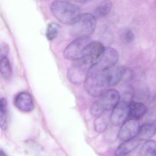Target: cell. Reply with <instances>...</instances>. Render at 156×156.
Wrapping results in <instances>:
<instances>
[{
	"mask_svg": "<svg viewBox=\"0 0 156 156\" xmlns=\"http://www.w3.org/2000/svg\"><path fill=\"white\" fill-rule=\"evenodd\" d=\"M153 102H154V104L155 105H156V94H155V96H154V98H153Z\"/></svg>",
	"mask_w": 156,
	"mask_h": 156,
	"instance_id": "26",
	"label": "cell"
},
{
	"mask_svg": "<svg viewBox=\"0 0 156 156\" xmlns=\"http://www.w3.org/2000/svg\"><path fill=\"white\" fill-rule=\"evenodd\" d=\"M71 25L70 32L74 37L76 39L89 38L94 31L96 19L93 14H82Z\"/></svg>",
	"mask_w": 156,
	"mask_h": 156,
	"instance_id": "3",
	"label": "cell"
},
{
	"mask_svg": "<svg viewBox=\"0 0 156 156\" xmlns=\"http://www.w3.org/2000/svg\"><path fill=\"white\" fill-rule=\"evenodd\" d=\"M126 71L125 67L120 66L107 69V78L109 87L117 84L122 80Z\"/></svg>",
	"mask_w": 156,
	"mask_h": 156,
	"instance_id": "12",
	"label": "cell"
},
{
	"mask_svg": "<svg viewBox=\"0 0 156 156\" xmlns=\"http://www.w3.org/2000/svg\"><path fill=\"white\" fill-rule=\"evenodd\" d=\"M52 14L59 21L71 25L81 15L80 7L64 1L53 2L50 7Z\"/></svg>",
	"mask_w": 156,
	"mask_h": 156,
	"instance_id": "2",
	"label": "cell"
},
{
	"mask_svg": "<svg viewBox=\"0 0 156 156\" xmlns=\"http://www.w3.org/2000/svg\"><path fill=\"white\" fill-rule=\"evenodd\" d=\"M14 105L22 112H29L34 108V103L32 97L27 92H21L15 96Z\"/></svg>",
	"mask_w": 156,
	"mask_h": 156,
	"instance_id": "11",
	"label": "cell"
},
{
	"mask_svg": "<svg viewBox=\"0 0 156 156\" xmlns=\"http://www.w3.org/2000/svg\"><path fill=\"white\" fill-rule=\"evenodd\" d=\"M106 70L101 68L97 64L92 66L89 69L84 83V87L91 96L100 97L109 90Z\"/></svg>",
	"mask_w": 156,
	"mask_h": 156,
	"instance_id": "1",
	"label": "cell"
},
{
	"mask_svg": "<svg viewBox=\"0 0 156 156\" xmlns=\"http://www.w3.org/2000/svg\"><path fill=\"white\" fill-rule=\"evenodd\" d=\"M59 32V27L56 23H49L46 30V36L49 41H52L57 37Z\"/></svg>",
	"mask_w": 156,
	"mask_h": 156,
	"instance_id": "20",
	"label": "cell"
},
{
	"mask_svg": "<svg viewBox=\"0 0 156 156\" xmlns=\"http://www.w3.org/2000/svg\"><path fill=\"white\" fill-rule=\"evenodd\" d=\"M140 128L139 123L136 119H131L126 120L119 131V138L124 141L133 139L138 134Z\"/></svg>",
	"mask_w": 156,
	"mask_h": 156,
	"instance_id": "7",
	"label": "cell"
},
{
	"mask_svg": "<svg viewBox=\"0 0 156 156\" xmlns=\"http://www.w3.org/2000/svg\"><path fill=\"white\" fill-rule=\"evenodd\" d=\"M9 48L7 44L3 43L1 46V57L6 56L9 53Z\"/></svg>",
	"mask_w": 156,
	"mask_h": 156,
	"instance_id": "24",
	"label": "cell"
},
{
	"mask_svg": "<svg viewBox=\"0 0 156 156\" xmlns=\"http://www.w3.org/2000/svg\"><path fill=\"white\" fill-rule=\"evenodd\" d=\"M91 41L89 38H78L70 43L65 49V58L73 62L81 60L88 44Z\"/></svg>",
	"mask_w": 156,
	"mask_h": 156,
	"instance_id": "4",
	"label": "cell"
},
{
	"mask_svg": "<svg viewBox=\"0 0 156 156\" xmlns=\"http://www.w3.org/2000/svg\"><path fill=\"white\" fill-rule=\"evenodd\" d=\"M105 50L104 45L100 42L91 41L87 46L83 56L81 60L84 61L91 67L100 60Z\"/></svg>",
	"mask_w": 156,
	"mask_h": 156,
	"instance_id": "6",
	"label": "cell"
},
{
	"mask_svg": "<svg viewBox=\"0 0 156 156\" xmlns=\"http://www.w3.org/2000/svg\"><path fill=\"white\" fill-rule=\"evenodd\" d=\"M0 156H6V154H5V153H4V152H3V151H0Z\"/></svg>",
	"mask_w": 156,
	"mask_h": 156,
	"instance_id": "25",
	"label": "cell"
},
{
	"mask_svg": "<svg viewBox=\"0 0 156 156\" xmlns=\"http://www.w3.org/2000/svg\"><path fill=\"white\" fill-rule=\"evenodd\" d=\"M108 125L106 119L102 116L98 117L94 122L95 130L99 133L105 131L107 128Z\"/></svg>",
	"mask_w": 156,
	"mask_h": 156,
	"instance_id": "21",
	"label": "cell"
},
{
	"mask_svg": "<svg viewBox=\"0 0 156 156\" xmlns=\"http://www.w3.org/2000/svg\"><path fill=\"white\" fill-rule=\"evenodd\" d=\"M119 53L114 48H105L103 56L100 60L96 63L101 68L108 69L114 67L119 60Z\"/></svg>",
	"mask_w": 156,
	"mask_h": 156,
	"instance_id": "10",
	"label": "cell"
},
{
	"mask_svg": "<svg viewBox=\"0 0 156 156\" xmlns=\"http://www.w3.org/2000/svg\"><path fill=\"white\" fill-rule=\"evenodd\" d=\"M90 67L91 66L83 60L74 62L67 70V78L74 84L84 83Z\"/></svg>",
	"mask_w": 156,
	"mask_h": 156,
	"instance_id": "5",
	"label": "cell"
},
{
	"mask_svg": "<svg viewBox=\"0 0 156 156\" xmlns=\"http://www.w3.org/2000/svg\"><path fill=\"white\" fill-rule=\"evenodd\" d=\"M122 37L124 41L127 43H130L133 41L135 39V35L132 30L129 29H126L123 31Z\"/></svg>",
	"mask_w": 156,
	"mask_h": 156,
	"instance_id": "23",
	"label": "cell"
},
{
	"mask_svg": "<svg viewBox=\"0 0 156 156\" xmlns=\"http://www.w3.org/2000/svg\"><path fill=\"white\" fill-rule=\"evenodd\" d=\"M120 95L115 89H109L104 93L98 102L104 111L113 110L119 103Z\"/></svg>",
	"mask_w": 156,
	"mask_h": 156,
	"instance_id": "9",
	"label": "cell"
},
{
	"mask_svg": "<svg viewBox=\"0 0 156 156\" xmlns=\"http://www.w3.org/2000/svg\"><path fill=\"white\" fill-rule=\"evenodd\" d=\"M156 132V126L152 123L142 125L139 131L138 138L140 140H146L152 137Z\"/></svg>",
	"mask_w": 156,
	"mask_h": 156,
	"instance_id": "15",
	"label": "cell"
},
{
	"mask_svg": "<svg viewBox=\"0 0 156 156\" xmlns=\"http://www.w3.org/2000/svg\"><path fill=\"white\" fill-rule=\"evenodd\" d=\"M147 111V107L140 102H131L129 103V116L132 119H137L142 118Z\"/></svg>",
	"mask_w": 156,
	"mask_h": 156,
	"instance_id": "14",
	"label": "cell"
},
{
	"mask_svg": "<svg viewBox=\"0 0 156 156\" xmlns=\"http://www.w3.org/2000/svg\"><path fill=\"white\" fill-rule=\"evenodd\" d=\"M0 122L2 129H5L7 126V102L5 98H2L0 101Z\"/></svg>",
	"mask_w": 156,
	"mask_h": 156,
	"instance_id": "19",
	"label": "cell"
},
{
	"mask_svg": "<svg viewBox=\"0 0 156 156\" xmlns=\"http://www.w3.org/2000/svg\"><path fill=\"white\" fill-rule=\"evenodd\" d=\"M112 3L109 1H105L100 2L94 10L93 15L96 19H100L106 16L111 11Z\"/></svg>",
	"mask_w": 156,
	"mask_h": 156,
	"instance_id": "16",
	"label": "cell"
},
{
	"mask_svg": "<svg viewBox=\"0 0 156 156\" xmlns=\"http://www.w3.org/2000/svg\"><path fill=\"white\" fill-rule=\"evenodd\" d=\"M90 113L95 116H100L105 111L100 106L97 100L92 103L90 108Z\"/></svg>",
	"mask_w": 156,
	"mask_h": 156,
	"instance_id": "22",
	"label": "cell"
},
{
	"mask_svg": "<svg viewBox=\"0 0 156 156\" xmlns=\"http://www.w3.org/2000/svg\"><path fill=\"white\" fill-rule=\"evenodd\" d=\"M140 141L138 138L124 141L117 148L115 151V156H126L140 145Z\"/></svg>",
	"mask_w": 156,
	"mask_h": 156,
	"instance_id": "13",
	"label": "cell"
},
{
	"mask_svg": "<svg viewBox=\"0 0 156 156\" xmlns=\"http://www.w3.org/2000/svg\"><path fill=\"white\" fill-rule=\"evenodd\" d=\"M129 116V103L121 101L112 110L110 121L114 126H119L125 123Z\"/></svg>",
	"mask_w": 156,
	"mask_h": 156,
	"instance_id": "8",
	"label": "cell"
},
{
	"mask_svg": "<svg viewBox=\"0 0 156 156\" xmlns=\"http://www.w3.org/2000/svg\"><path fill=\"white\" fill-rule=\"evenodd\" d=\"M140 156H156V141L148 140L144 143L140 150Z\"/></svg>",
	"mask_w": 156,
	"mask_h": 156,
	"instance_id": "17",
	"label": "cell"
},
{
	"mask_svg": "<svg viewBox=\"0 0 156 156\" xmlns=\"http://www.w3.org/2000/svg\"><path fill=\"white\" fill-rule=\"evenodd\" d=\"M1 74L3 78L9 79L12 76V69L11 66L7 56L1 57Z\"/></svg>",
	"mask_w": 156,
	"mask_h": 156,
	"instance_id": "18",
	"label": "cell"
}]
</instances>
